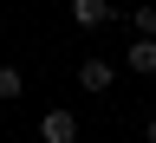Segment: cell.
Listing matches in <instances>:
<instances>
[{
  "mask_svg": "<svg viewBox=\"0 0 156 143\" xmlns=\"http://www.w3.org/2000/svg\"><path fill=\"white\" fill-rule=\"evenodd\" d=\"M143 137H150V143H156V117H150V124H143Z\"/></svg>",
  "mask_w": 156,
  "mask_h": 143,
  "instance_id": "52a82bcc",
  "label": "cell"
},
{
  "mask_svg": "<svg viewBox=\"0 0 156 143\" xmlns=\"http://www.w3.org/2000/svg\"><path fill=\"white\" fill-rule=\"evenodd\" d=\"M20 91H26V72H20V65H0V98H20Z\"/></svg>",
  "mask_w": 156,
  "mask_h": 143,
  "instance_id": "5b68a950",
  "label": "cell"
},
{
  "mask_svg": "<svg viewBox=\"0 0 156 143\" xmlns=\"http://www.w3.org/2000/svg\"><path fill=\"white\" fill-rule=\"evenodd\" d=\"M130 26H136V33H156V7H136V13H130Z\"/></svg>",
  "mask_w": 156,
  "mask_h": 143,
  "instance_id": "8992f818",
  "label": "cell"
},
{
  "mask_svg": "<svg viewBox=\"0 0 156 143\" xmlns=\"http://www.w3.org/2000/svg\"><path fill=\"white\" fill-rule=\"evenodd\" d=\"M124 65H130V78H156V33H136V39H130Z\"/></svg>",
  "mask_w": 156,
  "mask_h": 143,
  "instance_id": "6da1fadb",
  "label": "cell"
},
{
  "mask_svg": "<svg viewBox=\"0 0 156 143\" xmlns=\"http://www.w3.org/2000/svg\"><path fill=\"white\" fill-rule=\"evenodd\" d=\"M39 137H46V143H72L78 137V111H65V104L46 111V117H39Z\"/></svg>",
  "mask_w": 156,
  "mask_h": 143,
  "instance_id": "7a4b0ae2",
  "label": "cell"
},
{
  "mask_svg": "<svg viewBox=\"0 0 156 143\" xmlns=\"http://www.w3.org/2000/svg\"><path fill=\"white\" fill-rule=\"evenodd\" d=\"M111 78H117V72H111V59H78V91H91V98H98V91H111Z\"/></svg>",
  "mask_w": 156,
  "mask_h": 143,
  "instance_id": "3957f363",
  "label": "cell"
},
{
  "mask_svg": "<svg viewBox=\"0 0 156 143\" xmlns=\"http://www.w3.org/2000/svg\"><path fill=\"white\" fill-rule=\"evenodd\" d=\"M111 0H72V20H78V33H98V26H111Z\"/></svg>",
  "mask_w": 156,
  "mask_h": 143,
  "instance_id": "277c9868",
  "label": "cell"
}]
</instances>
